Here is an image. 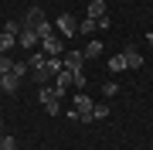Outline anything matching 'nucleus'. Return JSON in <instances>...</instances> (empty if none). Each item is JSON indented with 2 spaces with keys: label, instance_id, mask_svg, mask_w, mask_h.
<instances>
[{
  "label": "nucleus",
  "instance_id": "f03ea898",
  "mask_svg": "<svg viewBox=\"0 0 153 150\" xmlns=\"http://www.w3.org/2000/svg\"><path fill=\"white\" fill-rule=\"evenodd\" d=\"M71 109L78 113V123H92V109H95V102L88 99L85 92H78L75 99H71Z\"/></svg>",
  "mask_w": 153,
  "mask_h": 150
},
{
  "label": "nucleus",
  "instance_id": "a211bd4d",
  "mask_svg": "<svg viewBox=\"0 0 153 150\" xmlns=\"http://www.w3.org/2000/svg\"><path fill=\"white\" fill-rule=\"evenodd\" d=\"M99 28V24H95V17H88V21H82V24H78V34H92Z\"/></svg>",
  "mask_w": 153,
  "mask_h": 150
},
{
  "label": "nucleus",
  "instance_id": "b1692460",
  "mask_svg": "<svg viewBox=\"0 0 153 150\" xmlns=\"http://www.w3.org/2000/svg\"><path fill=\"white\" fill-rule=\"evenodd\" d=\"M0 126H4V119H0Z\"/></svg>",
  "mask_w": 153,
  "mask_h": 150
},
{
  "label": "nucleus",
  "instance_id": "9d476101",
  "mask_svg": "<svg viewBox=\"0 0 153 150\" xmlns=\"http://www.w3.org/2000/svg\"><path fill=\"white\" fill-rule=\"evenodd\" d=\"M34 31H38V38H41V41H44V38H55V34H58V31H55V21H41Z\"/></svg>",
  "mask_w": 153,
  "mask_h": 150
},
{
  "label": "nucleus",
  "instance_id": "f257e3e1",
  "mask_svg": "<svg viewBox=\"0 0 153 150\" xmlns=\"http://www.w3.org/2000/svg\"><path fill=\"white\" fill-rule=\"evenodd\" d=\"M38 99L44 102V113H48V116H58V113H61V106H58V99H61V92L55 89V85H41Z\"/></svg>",
  "mask_w": 153,
  "mask_h": 150
},
{
  "label": "nucleus",
  "instance_id": "39448f33",
  "mask_svg": "<svg viewBox=\"0 0 153 150\" xmlns=\"http://www.w3.org/2000/svg\"><path fill=\"white\" fill-rule=\"evenodd\" d=\"M82 65H85V55H82V48H71L68 55H65V68H68V72H82Z\"/></svg>",
  "mask_w": 153,
  "mask_h": 150
},
{
  "label": "nucleus",
  "instance_id": "dca6fc26",
  "mask_svg": "<svg viewBox=\"0 0 153 150\" xmlns=\"http://www.w3.org/2000/svg\"><path fill=\"white\" fill-rule=\"evenodd\" d=\"M123 68H126V58L123 55H112L109 58V72H123Z\"/></svg>",
  "mask_w": 153,
  "mask_h": 150
},
{
  "label": "nucleus",
  "instance_id": "9b49d317",
  "mask_svg": "<svg viewBox=\"0 0 153 150\" xmlns=\"http://www.w3.org/2000/svg\"><path fill=\"white\" fill-rule=\"evenodd\" d=\"M27 65L34 68V72H44V65H48V55H44V51H34V55L27 58Z\"/></svg>",
  "mask_w": 153,
  "mask_h": 150
},
{
  "label": "nucleus",
  "instance_id": "2eb2a0df",
  "mask_svg": "<svg viewBox=\"0 0 153 150\" xmlns=\"http://www.w3.org/2000/svg\"><path fill=\"white\" fill-rule=\"evenodd\" d=\"M88 17H95V21L105 17V4H102V0H92V4H88Z\"/></svg>",
  "mask_w": 153,
  "mask_h": 150
},
{
  "label": "nucleus",
  "instance_id": "f3484780",
  "mask_svg": "<svg viewBox=\"0 0 153 150\" xmlns=\"http://www.w3.org/2000/svg\"><path fill=\"white\" fill-rule=\"evenodd\" d=\"M109 116V106L105 102H95V109H92V119H105Z\"/></svg>",
  "mask_w": 153,
  "mask_h": 150
},
{
  "label": "nucleus",
  "instance_id": "4468645a",
  "mask_svg": "<svg viewBox=\"0 0 153 150\" xmlns=\"http://www.w3.org/2000/svg\"><path fill=\"white\" fill-rule=\"evenodd\" d=\"M17 45V38H14V34H7V31H0V55H7V51H10Z\"/></svg>",
  "mask_w": 153,
  "mask_h": 150
},
{
  "label": "nucleus",
  "instance_id": "f8f14e48",
  "mask_svg": "<svg viewBox=\"0 0 153 150\" xmlns=\"http://www.w3.org/2000/svg\"><path fill=\"white\" fill-rule=\"evenodd\" d=\"M41 21H44V10H41V7H31L27 17H24V24H27V28H38Z\"/></svg>",
  "mask_w": 153,
  "mask_h": 150
},
{
  "label": "nucleus",
  "instance_id": "423d86ee",
  "mask_svg": "<svg viewBox=\"0 0 153 150\" xmlns=\"http://www.w3.org/2000/svg\"><path fill=\"white\" fill-rule=\"evenodd\" d=\"M41 48H44V55L58 58L61 51H65V45H61V34H55V38H44V41H41Z\"/></svg>",
  "mask_w": 153,
  "mask_h": 150
},
{
  "label": "nucleus",
  "instance_id": "ddd939ff",
  "mask_svg": "<svg viewBox=\"0 0 153 150\" xmlns=\"http://www.w3.org/2000/svg\"><path fill=\"white\" fill-rule=\"evenodd\" d=\"M82 55H85V61L88 58H99V55H102V41H88V45L82 48Z\"/></svg>",
  "mask_w": 153,
  "mask_h": 150
},
{
  "label": "nucleus",
  "instance_id": "0eeeda50",
  "mask_svg": "<svg viewBox=\"0 0 153 150\" xmlns=\"http://www.w3.org/2000/svg\"><path fill=\"white\" fill-rule=\"evenodd\" d=\"M71 82H75V72H68V68H61V72L55 75V89H58L61 96L68 92V85H71Z\"/></svg>",
  "mask_w": 153,
  "mask_h": 150
},
{
  "label": "nucleus",
  "instance_id": "5701e85b",
  "mask_svg": "<svg viewBox=\"0 0 153 150\" xmlns=\"http://www.w3.org/2000/svg\"><path fill=\"white\" fill-rule=\"evenodd\" d=\"M0 82H4V72H0Z\"/></svg>",
  "mask_w": 153,
  "mask_h": 150
},
{
  "label": "nucleus",
  "instance_id": "6ab92c4d",
  "mask_svg": "<svg viewBox=\"0 0 153 150\" xmlns=\"http://www.w3.org/2000/svg\"><path fill=\"white\" fill-rule=\"evenodd\" d=\"M116 92H119V82H112V78H109V82L102 85V96H105V99H112Z\"/></svg>",
  "mask_w": 153,
  "mask_h": 150
},
{
  "label": "nucleus",
  "instance_id": "20e7f679",
  "mask_svg": "<svg viewBox=\"0 0 153 150\" xmlns=\"http://www.w3.org/2000/svg\"><path fill=\"white\" fill-rule=\"evenodd\" d=\"M17 45H21V48H38L41 38H38V31H34V28H27V24H24V31L17 34Z\"/></svg>",
  "mask_w": 153,
  "mask_h": 150
},
{
  "label": "nucleus",
  "instance_id": "4be33fe9",
  "mask_svg": "<svg viewBox=\"0 0 153 150\" xmlns=\"http://www.w3.org/2000/svg\"><path fill=\"white\" fill-rule=\"evenodd\" d=\"M75 85H78V89H85V85H88V75H85V72H75Z\"/></svg>",
  "mask_w": 153,
  "mask_h": 150
},
{
  "label": "nucleus",
  "instance_id": "aec40b11",
  "mask_svg": "<svg viewBox=\"0 0 153 150\" xmlns=\"http://www.w3.org/2000/svg\"><path fill=\"white\" fill-rule=\"evenodd\" d=\"M0 150H17V140L4 133V137H0Z\"/></svg>",
  "mask_w": 153,
  "mask_h": 150
},
{
  "label": "nucleus",
  "instance_id": "6e6552de",
  "mask_svg": "<svg viewBox=\"0 0 153 150\" xmlns=\"http://www.w3.org/2000/svg\"><path fill=\"white\" fill-rule=\"evenodd\" d=\"M123 58H126V68H143V51L140 48H126Z\"/></svg>",
  "mask_w": 153,
  "mask_h": 150
},
{
  "label": "nucleus",
  "instance_id": "7ed1b4c3",
  "mask_svg": "<svg viewBox=\"0 0 153 150\" xmlns=\"http://www.w3.org/2000/svg\"><path fill=\"white\" fill-rule=\"evenodd\" d=\"M55 31L61 34V38H75V34H78V21L71 14H58L55 17Z\"/></svg>",
  "mask_w": 153,
  "mask_h": 150
},
{
  "label": "nucleus",
  "instance_id": "412c9836",
  "mask_svg": "<svg viewBox=\"0 0 153 150\" xmlns=\"http://www.w3.org/2000/svg\"><path fill=\"white\" fill-rule=\"evenodd\" d=\"M10 68H14V61H10V58H7V55H0V72H4V75H7V72H10Z\"/></svg>",
  "mask_w": 153,
  "mask_h": 150
},
{
  "label": "nucleus",
  "instance_id": "1a4fd4ad",
  "mask_svg": "<svg viewBox=\"0 0 153 150\" xmlns=\"http://www.w3.org/2000/svg\"><path fill=\"white\" fill-rule=\"evenodd\" d=\"M17 85H21V75L10 68V72L4 75V82H0V89H4V92H17Z\"/></svg>",
  "mask_w": 153,
  "mask_h": 150
}]
</instances>
